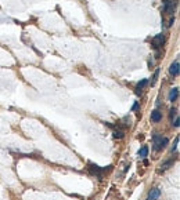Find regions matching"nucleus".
<instances>
[{
    "label": "nucleus",
    "instance_id": "1",
    "mask_svg": "<svg viewBox=\"0 0 180 200\" xmlns=\"http://www.w3.org/2000/svg\"><path fill=\"white\" fill-rule=\"evenodd\" d=\"M110 167H111V166H108V167H100V166H97V164L89 163V167H87V170H89V173L92 174V175H96L97 178L101 179L103 177H104V173H105V171L110 170Z\"/></svg>",
    "mask_w": 180,
    "mask_h": 200
},
{
    "label": "nucleus",
    "instance_id": "3",
    "mask_svg": "<svg viewBox=\"0 0 180 200\" xmlns=\"http://www.w3.org/2000/svg\"><path fill=\"white\" fill-rule=\"evenodd\" d=\"M164 10H165V12H168V14H172L175 10V0H165Z\"/></svg>",
    "mask_w": 180,
    "mask_h": 200
},
{
    "label": "nucleus",
    "instance_id": "18",
    "mask_svg": "<svg viewBox=\"0 0 180 200\" xmlns=\"http://www.w3.org/2000/svg\"><path fill=\"white\" fill-rule=\"evenodd\" d=\"M137 108H139V104H137V102H136V104L133 105V108H132V109H133V111H136V109H137Z\"/></svg>",
    "mask_w": 180,
    "mask_h": 200
},
{
    "label": "nucleus",
    "instance_id": "5",
    "mask_svg": "<svg viewBox=\"0 0 180 200\" xmlns=\"http://www.w3.org/2000/svg\"><path fill=\"white\" fill-rule=\"evenodd\" d=\"M169 73H171L172 76L179 75V60H176L171 66H169Z\"/></svg>",
    "mask_w": 180,
    "mask_h": 200
},
{
    "label": "nucleus",
    "instance_id": "16",
    "mask_svg": "<svg viewBox=\"0 0 180 200\" xmlns=\"http://www.w3.org/2000/svg\"><path fill=\"white\" fill-rule=\"evenodd\" d=\"M175 115H176V109L173 108V109H171V117H173Z\"/></svg>",
    "mask_w": 180,
    "mask_h": 200
},
{
    "label": "nucleus",
    "instance_id": "10",
    "mask_svg": "<svg viewBox=\"0 0 180 200\" xmlns=\"http://www.w3.org/2000/svg\"><path fill=\"white\" fill-rule=\"evenodd\" d=\"M147 155H148V147L144 145V147H141V149L139 150V156L144 159V157H147Z\"/></svg>",
    "mask_w": 180,
    "mask_h": 200
},
{
    "label": "nucleus",
    "instance_id": "8",
    "mask_svg": "<svg viewBox=\"0 0 180 200\" xmlns=\"http://www.w3.org/2000/svg\"><path fill=\"white\" fill-rule=\"evenodd\" d=\"M177 97H179V88L177 87H175V88L171 90V93H169V101H176Z\"/></svg>",
    "mask_w": 180,
    "mask_h": 200
},
{
    "label": "nucleus",
    "instance_id": "13",
    "mask_svg": "<svg viewBox=\"0 0 180 200\" xmlns=\"http://www.w3.org/2000/svg\"><path fill=\"white\" fill-rule=\"evenodd\" d=\"M177 143H179V137H176V140H175V145L172 147V152H175L177 149Z\"/></svg>",
    "mask_w": 180,
    "mask_h": 200
},
{
    "label": "nucleus",
    "instance_id": "4",
    "mask_svg": "<svg viewBox=\"0 0 180 200\" xmlns=\"http://www.w3.org/2000/svg\"><path fill=\"white\" fill-rule=\"evenodd\" d=\"M164 40H165V37H164V35H157L153 39V46L155 48H158V47H161L162 44H164Z\"/></svg>",
    "mask_w": 180,
    "mask_h": 200
},
{
    "label": "nucleus",
    "instance_id": "14",
    "mask_svg": "<svg viewBox=\"0 0 180 200\" xmlns=\"http://www.w3.org/2000/svg\"><path fill=\"white\" fill-rule=\"evenodd\" d=\"M158 73H159V69H157L155 73H154V78H153V84L157 81V78H158Z\"/></svg>",
    "mask_w": 180,
    "mask_h": 200
},
{
    "label": "nucleus",
    "instance_id": "11",
    "mask_svg": "<svg viewBox=\"0 0 180 200\" xmlns=\"http://www.w3.org/2000/svg\"><path fill=\"white\" fill-rule=\"evenodd\" d=\"M112 134H114V138H123V135H125V131H123V130H121V129H115L114 131H112Z\"/></svg>",
    "mask_w": 180,
    "mask_h": 200
},
{
    "label": "nucleus",
    "instance_id": "15",
    "mask_svg": "<svg viewBox=\"0 0 180 200\" xmlns=\"http://www.w3.org/2000/svg\"><path fill=\"white\" fill-rule=\"evenodd\" d=\"M173 126H175V127H179V126H180V120H179V117H176V119H175Z\"/></svg>",
    "mask_w": 180,
    "mask_h": 200
},
{
    "label": "nucleus",
    "instance_id": "6",
    "mask_svg": "<svg viewBox=\"0 0 180 200\" xmlns=\"http://www.w3.org/2000/svg\"><path fill=\"white\" fill-rule=\"evenodd\" d=\"M159 196H161V191H159L158 188H154V189H151V192L148 193L147 200H157Z\"/></svg>",
    "mask_w": 180,
    "mask_h": 200
},
{
    "label": "nucleus",
    "instance_id": "7",
    "mask_svg": "<svg viewBox=\"0 0 180 200\" xmlns=\"http://www.w3.org/2000/svg\"><path fill=\"white\" fill-rule=\"evenodd\" d=\"M161 119H162V113L158 111V109H155V111L151 112V120H153L154 123H158Z\"/></svg>",
    "mask_w": 180,
    "mask_h": 200
},
{
    "label": "nucleus",
    "instance_id": "9",
    "mask_svg": "<svg viewBox=\"0 0 180 200\" xmlns=\"http://www.w3.org/2000/svg\"><path fill=\"white\" fill-rule=\"evenodd\" d=\"M147 84H148V80H147V79H143L141 81H139L137 86H136V93L140 94V93H141V90H143L144 87L147 86Z\"/></svg>",
    "mask_w": 180,
    "mask_h": 200
},
{
    "label": "nucleus",
    "instance_id": "2",
    "mask_svg": "<svg viewBox=\"0 0 180 200\" xmlns=\"http://www.w3.org/2000/svg\"><path fill=\"white\" fill-rule=\"evenodd\" d=\"M153 141H154V149H155V150L164 149V148L168 145V142H169L168 138H166V137H162V135H159V134H154Z\"/></svg>",
    "mask_w": 180,
    "mask_h": 200
},
{
    "label": "nucleus",
    "instance_id": "12",
    "mask_svg": "<svg viewBox=\"0 0 180 200\" xmlns=\"http://www.w3.org/2000/svg\"><path fill=\"white\" fill-rule=\"evenodd\" d=\"M172 164H173V160H169V161H166V163H164V164H162V170L169 168V166H172Z\"/></svg>",
    "mask_w": 180,
    "mask_h": 200
},
{
    "label": "nucleus",
    "instance_id": "17",
    "mask_svg": "<svg viewBox=\"0 0 180 200\" xmlns=\"http://www.w3.org/2000/svg\"><path fill=\"white\" fill-rule=\"evenodd\" d=\"M173 22H175V18H171V21H169V26H172V25H173Z\"/></svg>",
    "mask_w": 180,
    "mask_h": 200
}]
</instances>
